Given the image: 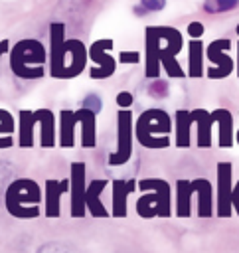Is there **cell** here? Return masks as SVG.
Returning <instances> with one entry per match:
<instances>
[{"label": "cell", "mask_w": 239, "mask_h": 253, "mask_svg": "<svg viewBox=\"0 0 239 253\" xmlns=\"http://www.w3.org/2000/svg\"><path fill=\"white\" fill-rule=\"evenodd\" d=\"M43 192L41 186L32 178H16L4 190V206L12 217L36 219L41 215Z\"/></svg>", "instance_id": "cell-1"}, {"label": "cell", "mask_w": 239, "mask_h": 253, "mask_svg": "<svg viewBox=\"0 0 239 253\" xmlns=\"http://www.w3.org/2000/svg\"><path fill=\"white\" fill-rule=\"evenodd\" d=\"M174 123L162 109H148L134 121V138L144 148H168Z\"/></svg>", "instance_id": "cell-2"}, {"label": "cell", "mask_w": 239, "mask_h": 253, "mask_svg": "<svg viewBox=\"0 0 239 253\" xmlns=\"http://www.w3.org/2000/svg\"><path fill=\"white\" fill-rule=\"evenodd\" d=\"M140 196L136 200V213L144 219L172 215V188L162 178L138 180Z\"/></svg>", "instance_id": "cell-3"}, {"label": "cell", "mask_w": 239, "mask_h": 253, "mask_svg": "<svg viewBox=\"0 0 239 253\" xmlns=\"http://www.w3.org/2000/svg\"><path fill=\"white\" fill-rule=\"evenodd\" d=\"M134 123L130 109H120L117 113V148L109 154V166H122L132 156Z\"/></svg>", "instance_id": "cell-4"}, {"label": "cell", "mask_w": 239, "mask_h": 253, "mask_svg": "<svg viewBox=\"0 0 239 253\" xmlns=\"http://www.w3.org/2000/svg\"><path fill=\"white\" fill-rule=\"evenodd\" d=\"M87 164L77 160L69 166V215L71 217H85L87 206H85V188H87Z\"/></svg>", "instance_id": "cell-5"}, {"label": "cell", "mask_w": 239, "mask_h": 253, "mask_svg": "<svg viewBox=\"0 0 239 253\" xmlns=\"http://www.w3.org/2000/svg\"><path fill=\"white\" fill-rule=\"evenodd\" d=\"M69 194V178L55 180L47 178L43 184V215L47 219H55L61 215V196Z\"/></svg>", "instance_id": "cell-6"}, {"label": "cell", "mask_w": 239, "mask_h": 253, "mask_svg": "<svg viewBox=\"0 0 239 253\" xmlns=\"http://www.w3.org/2000/svg\"><path fill=\"white\" fill-rule=\"evenodd\" d=\"M111 217H117V219H124L126 213H128V196L134 192L136 188V180L130 178V180H122V178H117L111 182Z\"/></svg>", "instance_id": "cell-7"}, {"label": "cell", "mask_w": 239, "mask_h": 253, "mask_svg": "<svg viewBox=\"0 0 239 253\" xmlns=\"http://www.w3.org/2000/svg\"><path fill=\"white\" fill-rule=\"evenodd\" d=\"M233 206V186H231V164H217V215L227 217Z\"/></svg>", "instance_id": "cell-8"}, {"label": "cell", "mask_w": 239, "mask_h": 253, "mask_svg": "<svg viewBox=\"0 0 239 253\" xmlns=\"http://www.w3.org/2000/svg\"><path fill=\"white\" fill-rule=\"evenodd\" d=\"M107 186H109V180H105V178H95V180L87 182L85 206H87V213H91V217H97V219L111 217V211L107 210V206L101 200V196L107 190Z\"/></svg>", "instance_id": "cell-9"}, {"label": "cell", "mask_w": 239, "mask_h": 253, "mask_svg": "<svg viewBox=\"0 0 239 253\" xmlns=\"http://www.w3.org/2000/svg\"><path fill=\"white\" fill-rule=\"evenodd\" d=\"M75 115H77V123L81 125V146L95 148V144H97V113L81 107L79 111H75Z\"/></svg>", "instance_id": "cell-10"}, {"label": "cell", "mask_w": 239, "mask_h": 253, "mask_svg": "<svg viewBox=\"0 0 239 253\" xmlns=\"http://www.w3.org/2000/svg\"><path fill=\"white\" fill-rule=\"evenodd\" d=\"M38 126V115L36 111H20V119H18V146L22 148H32L36 144V130Z\"/></svg>", "instance_id": "cell-11"}, {"label": "cell", "mask_w": 239, "mask_h": 253, "mask_svg": "<svg viewBox=\"0 0 239 253\" xmlns=\"http://www.w3.org/2000/svg\"><path fill=\"white\" fill-rule=\"evenodd\" d=\"M36 113H38V126H40V144L43 148H53L57 144L55 115L49 109H40Z\"/></svg>", "instance_id": "cell-12"}, {"label": "cell", "mask_w": 239, "mask_h": 253, "mask_svg": "<svg viewBox=\"0 0 239 253\" xmlns=\"http://www.w3.org/2000/svg\"><path fill=\"white\" fill-rule=\"evenodd\" d=\"M75 125H77L75 111L63 109L59 113V146L61 148L75 146Z\"/></svg>", "instance_id": "cell-13"}, {"label": "cell", "mask_w": 239, "mask_h": 253, "mask_svg": "<svg viewBox=\"0 0 239 253\" xmlns=\"http://www.w3.org/2000/svg\"><path fill=\"white\" fill-rule=\"evenodd\" d=\"M194 192L198 196V215L199 217H209L213 211V200H211V184L207 180H192Z\"/></svg>", "instance_id": "cell-14"}, {"label": "cell", "mask_w": 239, "mask_h": 253, "mask_svg": "<svg viewBox=\"0 0 239 253\" xmlns=\"http://www.w3.org/2000/svg\"><path fill=\"white\" fill-rule=\"evenodd\" d=\"M194 184L188 180H178L176 184V215L188 217L192 213V196H194Z\"/></svg>", "instance_id": "cell-15"}, {"label": "cell", "mask_w": 239, "mask_h": 253, "mask_svg": "<svg viewBox=\"0 0 239 253\" xmlns=\"http://www.w3.org/2000/svg\"><path fill=\"white\" fill-rule=\"evenodd\" d=\"M192 113H186V111H178L176 113V121H174V142L180 146V148H186L190 146V130H192Z\"/></svg>", "instance_id": "cell-16"}, {"label": "cell", "mask_w": 239, "mask_h": 253, "mask_svg": "<svg viewBox=\"0 0 239 253\" xmlns=\"http://www.w3.org/2000/svg\"><path fill=\"white\" fill-rule=\"evenodd\" d=\"M194 123L198 125V144L207 148L211 144V123L213 115H207L205 111H194L192 113Z\"/></svg>", "instance_id": "cell-17"}, {"label": "cell", "mask_w": 239, "mask_h": 253, "mask_svg": "<svg viewBox=\"0 0 239 253\" xmlns=\"http://www.w3.org/2000/svg\"><path fill=\"white\" fill-rule=\"evenodd\" d=\"M16 121L12 117V113L0 109V150L4 148H12L16 144L14 132H16Z\"/></svg>", "instance_id": "cell-18"}, {"label": "cell", "mask_w": 239, "mask_h": 253, "mask_svg": "<svg viewBox=\"0 0 239 253\" xmlns=\"http://www.w3.org/2000/svg\"><path fill=\"white\" fill-rule=\"evenodd\" d=\"M213 119L219 125V146H231L233 144V130H231V117L227 111L213 113Z\"/></svg>", "instance_id": "cell-19"}, {"label": "cell", "mask_w": 239, "mask_h": 253, "mask_svg": "<svg viewBox=\"0 0 239 253\" xmlns=\"http://www.w3.org/2000/svg\"><path fill=\"white\" fill-rule=\"evenodd\" d=\"M239 4V0H205L203 2V10L209 14H217V12H227L233 10Z\"/></svg>", "instance_id": "cell-20"}, {"label": "cell", "mask_w": 239, "mask_h": 253, "mask_svg": "<svg viewBox=\"0 0 239 253\" xmlns=\"http://www.w3.org/2000/svg\"><path fill=\"white\" fill-rule=\"evenodd\" d=\"M166 6V0H140V8L136 6V14H146L150 10H162Z\"/></svg>", "instance_id": "cell-21"}, {"label": "cell", "mask_w": 239, "mask_h": 253, "mask_svg": "<svg viewBox=\"0 0 239 253\" xmlns=\"http://www.w3.org/2000/svg\"><path fill=\"white\" fill-rule=\"evenodd\" d=\"M148 93H150L152 97L162 99V97H166V95H168V83H166V81H160V79H156V77H154V81H152V83H150V87H148Z\"/></svg>", "instance_id": "cell-22"}, {"label": "cell", "mask_w": 239, "mask_h": 253, "mask_svg": "<svg viewBox=\"0 0 239 253\" xmlns=\"http://www.w3.org/2000/svg\"><path fill=\"white\" fill-rule=\"evenodd\" d=\"M83 107H85V109H91V111H95V113H99L101 107H103V103H101L99 95L91 93V95H87V97L83 99Z\"/></svg>", "instance_id": "cell-23"}, {"label": "cell", "mask_w": 239, "mask_h": 253, "mask_svg": "<svg viewBox=\"0 0 239 253\" xmlns=\"http://www.w3.org/2000/svg\"><path fill=\"white\" fill-rule=\"evenodd\" d=\"M117 105H119L120 109H130V105H132V95L126 93V91L119 93V95H117Z\"/></svg>", "instance_id": "cell-24"}, {"label": "cell", "mask_w": 239, "mask_h": 253, "mask_svg": "<svg viewBox=\"0 0 239 253\" xmlns=\"http://www.w3.org/2000/svg\"><path fill=\"white\" fill-rule=\"evenodd\" d=\"M87 0H63L61 4L65 6L63 10H77V6H81V4H85Z\"/></svg>", "instance_id": "cell-25"}, {"label": "cell", "mask_w": 239, "mask_h": 253, "mask_svg": "<svg viewBox=\"0 0 239 253\" xmlns=\"http://www.w3.org/2000/svg\"><path fill=\"white\" fill-rule=\"evenodd\" d=\"M233 206H235V210H237V213H239V182H237L235 188H233Z\"/></svg>", "instance_id": "cell-26"}, {"label": "cell", "mask_w": 239, "mask_h": 253, "mask_svg": "<svg viewBox=\"0 0 239 253\" xmlns=\"http://www.w3.org/2000/svg\"><path fill=\"white\" fill-rule=\"evenodd\" d=\"M237 142H239V130H237Z\"/></svg>", "instance_id": "cell-27"}]
</instances>
